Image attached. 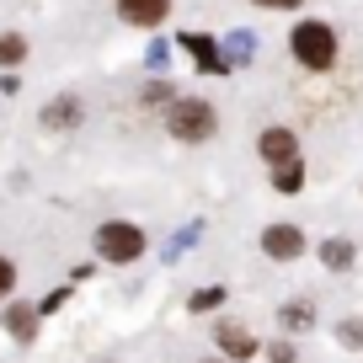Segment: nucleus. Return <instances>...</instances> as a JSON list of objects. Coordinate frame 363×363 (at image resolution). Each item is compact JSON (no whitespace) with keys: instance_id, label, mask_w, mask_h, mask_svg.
Segmentation results:
<instances>
[{"instance_id":"nucleus-1","label":"nucleus","mask_w":363,"mask_h":363,"mask_svg":"<svg viewBox=\"0 0 363 363\" xmlns=\"http://www.w3.org/2000/svg\"><path fill=\"white\" fill-rule=\"evenodd\" d=\"M289 48H294V59L305 69H331L337 65V33H331L326 22H299L294 38H289Z\"/></svg>"},{"instance_id":"nucleus-2","label":"nucleus","mask_w":363,"mask_h":363,"mask_svg":"<svg viewBox=\"0 0 363 363\" xmlns=\"http://www.w3.org/2000/svg\"><path fill=\"white\" fill-rule=\"evenodd\" d=\"M171 134L187 139V145L208 139V134H214V107H208L203 96H182V102L171 107Z\"/></svg>"},{"instance_id":"nucleus-3","label":"nucleus","mask_w":363,"mask_h":363,"mask_svg":"<svg viewBox=\"0 0 363 363\" xmlns=\"http://www.w3.org/2000/svg\"><path fill=\"white\" fill-rule=\"evenodd\" d=\"M96 251H102L107 262H139L145 257V235H139L134 225H102L96 230Z\"/></svg>"},{"instance_id":"nucleus-4","label":"nucleus","mask_w":363,"mask_h":363,"mask_svg":"<svg viewBox=\"0 0 363 363\" xmlns=\"http://www.w3.org/2000/svg\"><path fill=\"white\" fill-rule=\"evenodd\" d=\"M262 251L272 262H294V257H305V235L294 225H272V230H262Z\"/></svg>"},{"instance_id":"nucleus-5","label":"nucleus","mask_w":363,"mask_h":363,"mask_svg":"<svg viewBox=\"0 0 363 363\" xmlns=\"http://www.w3.org/2000/svg\"><path fill=\"white\" fill-rule=\"evenodd\" d=\"M257 150H262V160H272V166H289V160H299V139H294V128H262Z\"/></svg>"},{"instance_id":"nucleus-6","label":"nucleus","mask_w":363,"mask_h":363,"mask_svg":"<svg viewBox=\"0 0 363 363\" xmlns=\"http://www.w3.org/2000/svg\"><path fill=\"white\" fill-rule=\"evenodd\" d=\"M166 11H171V0H118V16H123V22H134V27L166 22Z\"/></svg>"},{"instance_id":"nucleus-7","label":"nucleus","mask_w":363,"mask_h":363,"mask_svg":"<svg viewBox=\"0 0 363 363\" xmlns=\"http://www.w3.org/2000/svg\"><path fill=\"white\" fill-rule=\"evenodd\" d=\"M219 347H225L230 358H251V352H257V337H251L246 326H219Z\"/></svg>"},{"instance_id":"nucleus-8","label":"nucleus","mask_w":363,"mask_h":363,"mask_svg":"<svg viewBox=\"0 0 363 363\" xmlns=\"http://www.w3.org/2000/svg\"><path fill=\"white\" fill-rule=\"evenodd\" d=\"M352 257H358V251H352V240H326V246H320V262H326V267H352Z\"/></svg>"},{"instance_id":"nucleus-9","label":"nucleus","mask_w":363,"mask_h":363,"mask_svg":"<svg viewBox=\"0 0 363 363\" xmlns=\"http://www.w3.org/2000/svg\"><path fill=\"white\" fill-rule=\"evenodd\" d=\"M75 118H80V102H75V96H65V102H54L43 113V123L48 128H65V123H75Z\"/></svg>"},{"instance_id":"nucleus-10","label":"nucleus","mask_w":363,"mask_h":363,"mask_svg":"<svg viewBox=\"0 0 363 363\" xmlns=\"http://www.w3.org/2000/svg\"><path fill=\"white\" fill-rule=\"evenodd\" d=\"M272 187H278V193H299V187H305V171H299V160H289V166H278V177H272Z\"/></svg>"},{"instance_id":"nucleus-11","label":"nucleus","mask_w":363,"mask_h":363,"mask_svg":"<svg viewBox=\"0 0 363 363\" xmlns=\"http://www.w3.org/2000/svg\"><path fill=\"white\" fill-rule=\"evenodd\" d=\"M182 43H187V48H193V54H198V65H208V69H219V48H214V43H208V38H193V33H187V38H182Z\"/></svg>"},{"instance_id":"nucleus-12","label":"nucleus","mask_w":363,"mask_h":363,"mask_svg":"<svg viewBox=\"0 0 363 363\" xmlns=\"http://www.w3.org/2000/svg\"><path fill=\"white\" fill-rule=\"evenodd\" d=\"M22 59H27V43L16 33H6L0 38V65H22Z\"/></svg>"},{"instance_id":"nucleus-13","label":"nucleus","mask_w":363,"mask_h":363,"mask_svg":"<svg viewBox=\"0 0 363 363\" xmlns=\"http://www.w3.org/2000/svg\"><path fill=\"white\" fill-rule=\"evenodd\" d=\"M225 305V289H198L193 294V310H219Z\"/></svg>"},{"instance_id":"nucleus-14","label":"nucleus","mask_w":363,"mask_h":363,"mask_svg":"<svg viewBox=\"0 0 363 363\" xmlns=\"http://www.w3.org/2000/svg\"><path fill=\"white\" fill-rule=\"evenodd\" d=\"M310 320H315V310H310V305H289V310H284V326H294V331L310 326Z\"/></svg>"},{"instance_id":"nucleus-15","label":"nucleus","mask_w":363,"mask_h":363,"mask_svg":"<svg viewBox=\"0 0 363 363\" xmlns=\"http://www.w3.org/2000/svg\"><path fill=\"white\" fill-rule=\"evenodd\" d=\"M337 337L347 342V347H363V320H342V326H337Z\"/></svg>"},{"instance_id":"nucleus-16","label":"nucleus","mask_w":363,"mask_h":363,"mask_svg":"<svg viewBox=\"0 0 363 363\" xmlns=\"http://www.w3.org/2000/svg\"><path fill=\"white\" fill-rule=\"evenodd\" d=\"M11 284H16V267H11V262H6V257H0V299L11 294Z\"/></svg>"},{"instance_id":"nucleus-17","label":"nucleus","mask_w":363,"mask_h":363,"mask_svg":"<svg viewBox=\"0 0 363 363\" xmlns=\"http://www.w3.org/2000/svg\"><path fill=\"white\" fill-rule=\"evenodd\" d=\"M11 331H16V337H33V315H27V310H16V315H11Z\"/></svg>"},{"instance_id":"nucleus-18","label":"nucleus","mask_w":363,"mask_h":363,"mask_svg":"<svg viewBox=\"0 0 363 363\" xmlns=\"http://www.w3.org/2000/svg\"><path fill=\"white\" fill-rule=\"evenodd\" d=\"M257 6H267V11H294V6H305V0H257Z\"/></svg>"}]
</instances>
